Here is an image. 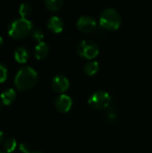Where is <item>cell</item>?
Masks as SVG:
<instances>
[{
  "instance_id": "6da1fadb",
  "label": "cell",
  "mask_w": 152,
  "mask_h": 153,
  "mask_svg": "<svg viewBox=\"0 0 152 153\" xmlns=\"http://www.w3.org/2000/svg\"><path fill=\"white\" fill-rule=\"evenodd\" d=\"M38 81L37 72L30 66H22L14 78V86L19 91H28L32 88Z\"/></svg>"
},
{
  "instance_id": "7a4b0ae2",
  "label": "cell",
  "mask_w": 152,
  "mask_h": 153,
  "mask_svg": "<svg viewBox=\"0 0 152 153\" xmlns=\"http://www.w3.org/2000/svg\"><path fill=\"white\" fill-rule=\"evenodd\" d=\"M8 34L11 38L15 39H22L26 38L32 31V22L24 18H17L13 20L7 29Z\"/></svg>"
},
{
  "instance_id": "3957f363",
  "label": "cell",
  "mask_w": 152,
  "mask_h": 153,
  "mask_svg": "<svg viewBox=\"0 0 152 153\" xmlns=\"http://www.w3.org/2000/svg\"><path fill=\"white\" fill-rule=\"evenodd\" d=\"M122 18L117 10L112 7L104 9L99 15V24L107 30H117L121 25Z\"/></svg>"
},
{
  "instance_id": "277c9868",
  "label": "cell",
  "mask_w": 152,
  "mask_h": 153,
  "mask_svg": "<svg viewBox=\"0 0 152 153\" xmlns=\"http://www.w3.org/2000/svg\"><path fill=\"white\" fill-rule=\"evenodd\" d=\"M111 101V96L105 91H98L90 95L88 100V104L90 108L100 110L108 108Z\"/></svg>"
},
{
  "instance_id": "5b68a950",
  "label": "cell",
  "mask_w": 152,
  "mask_h": 153,
  "mask_svg": "<svg viewBox=\"0 0 152 153\" xmlns=\"http://www.w3.org/2000/svg\"><path fill=\"white\" fill-rule=\"evenodd\" d=\"M99 46L90 39H83L77 46V53L80 56L86 59H92L99 54Z\"/></svg>"
},
{
  "instance_id": "8992f818",
  "label": "cell",
  "mask_w": 152,
  "mask_h": 153,
  "mask_svg": "<svg viewBox=\"0 0 152 153\" xmlns=\"http://www.w3.org/2000/svg\"><path fill=\"white\" fill-rule=\"evenodd\" d=\"M76 26H77L78 30L82 32H90L96 29L97 22L91 16L82 15L78 19Z\"/></svg>"
},
{
  "instance_id": "52a82bcc",
  "label": "cell",
  "mask_w": 152,
  "mask_h": 153,
  "mask_svg": "<svg viewBox=\"0 0 152 153\" xmlns=\"http://www.w3.org/2000/svg\"><path fill=\"white\" fill-rule=\"evenodd\" d=\"M73 105V100L71 97H69L66 94H61L59 95L55 101V107L57 111L61 113H66L68 112Z\"/></svg>"
},
{
  "instance_id": "ba28073f",
  "label": "cell",
  "mask_w": 152,
  "mask_h": 153,
  "mask_svg": "<svg viewBox=\"0 0 152 153\" xmlns=\"http://www.w3.org/2000/svg\"><path fill=\"white\" fill-rule=\"evenodd\" d=\"M51 85L56 92L63 93L69 88V81L65 75L57 74L52 79Z\"/></svg>"
},
{
  "instance_id": "9c48e42d",
  "label": "cell",
  "mask_w": 152,
  "mask_h": 153,
  "mask_svg": "<svg viewBox=\"0 0 152 153\" xmlns=\"http://www.w3.org/2000/svg\"><path fill=\"white\" fill-rule=\"evenodd\" d=\"M47 28L49 29V30H51L54 33H59L63 30L64 28V22L63 20L56 15L51 16L47 22Z\"/></svg>"
},
{
  "instance_id": "30bf717a",
  "label": "cell",
  "mask_w": 152,
  "mask_h": 153,
  "mask_svg": "<svg viewBox=\"0 0 152 153\" xmlns=\"http://www.w3.org/2000/svg\"><path fill=\"white\" fill-rule=\"evenodd\" d=\"M2 103L5 106H9L11 104H13L16 99V92L13 89L9 88L6 89L5 91H4L1 95H0Z\"/></svg>"
},
{
  "instance_id": "8fae6325",
  "label": "cell",
  "mask_w": 152,
  "mask_h": 153,
  "mask_svg": "<svg viewBox=\"0 0 152 153\" xmlns=\"http://www.w3.org/2000/svg\"><path fill=\"white\" fill-rule=\"evenodd\" d=\"M30 56L29 50L24 47H18L14 51V58L20 64H24L28 61Z\"/></svg>"
},
{
  "instance_id": "7c38bea8",
  "label": "cell",
  "mask_w": 152,
  "mask_h": 153,
  "mask_svg": "<svg viewBox=\"0 0 152 153\" xmlns=\"http://www.w3.org/2000/svg\"><path fill=\"white\" fill-rule=\"evenodd\" d=\"M48 51H49V48L47 44L44 41H41L38 43V45H36L34 49V54L37 59H43L47 56Z\"/></svg>"
},
{
  "instance_id": "4fadbf2b",
  "label": "cell",
  "mask_w": 152,
  "mask_h": 153,
  "mask_svg": "<svg viewBox=\"0 0 152 153\" xmlns=\"http://www.w3.org/2000/svg\"><path fill=\"white\" fill-rule=\"evenodd\" d=\"M99 65L95 60L89 61L84 65V72L86 74H88L90 76L94 75L99 71Z\"/></svg>"
},
{
  "instance_id": "5bb4252c",
  "label": "cell",
  "mask_w": 152,
  "mask_h": 153,
  "mask_svg": "<svg viewBox=\"0 0 152 153\" xmlns=\"http://www.w3.org/2000/svg\"><path fill=\"white\" fill-rule=\"evenodd\" d=\"M45 5H46L47 9H48L49 11L57 12L63 7L64 1L63 0H46Z\"/></svg>"
},
{
  "instance_id": "9a60e30c",
  "label": "cell",
  "mask_w": 152,
  "mask_h": 153,
  "mask_svg": "<svg viewBox=\"0 0 152 153\" xmlns=\"http://www.w3.org/2000/svg\"><path fill=\"white\" fill-rule=\"evenodd\" d=\"M32 13V6L30 3H22L19 7V14L21 15V18L27 19L28 16H30Z\"/></svg>"
},
{
  "instance_id": "2e32d148",
  "label": "cell",
  "mask_w": 152,
  "mask_h": 153,
  "mask_svg": "<svg viewBox=\"0 0 152 153\" xmlns=\"http://www.w3.org/2000/svg\"><path fill=\"white\" fill-rule=\"evenodd\" d=\"M17 147V143L16 140L13 137H9L4 140V150L6 153L13 152Z\"/></svg>"
},
{
  "instance_id": "e0dca14e",
  "label": "cell",
  "mask_w": 152,
  "mask_h": 153,
  "mask_svg": "<svg viewBox=\"0 0 152 153\" xmlns=\"http://www.w3.org/2000/svg\"><path fill=\"white\" fill-rule=\"evenodd\" d=\"M30 36H31V38L35 41H38L39 43L41 42L42 39H43V38H44V34H43L42 30H39V29H34V30H32V31L30 33Z\"/></svg>"
},
{
  "instance_id": "ac0fdd59",
  "label": "cell",
  "mask_w": 152,
  "mask_h": 153,
  "mask_svg": "<svg viewBox=\"0 0 152 153\" xmlns=\"http://www.w3.org/2000/svg\"><path fill=\"white\" fill-rule=\"evenodd\" d=\"M8 76V70L4 64L0 63V83L6 81Z\"/></svg>"
},
{
  "instance_id": "d6986e66",
  "label": "cell",
  "mask_w": 152,
  "mask_h": 153,
  "mask_svg": "<svg viewBox=\"0 0 152 153\" xmlns=\"http://www.w3.org/2000/svg\"><path fill=\"white\" fill-rule=\"evenodd\" d=\"M19 149L22 153H31V148L27 143H22L19 146Z\"/></svg>"
},
{
  "instance_id": "ffe728a7",
  "label": "cell",
  "mask_w": 152,
  "mask_h": 153,
  "mask_svg": "<svg viewBox=\"0 0 152 153\" xmlns=\"http://www.w3.org/2000/svg\"><path fill=\"white\" fill-rule=\"evenodd\" d=\"M108 118L110 121H113L116 118V113L114 111V109H109L108 112Z\"/></svg>"
},
{
  "instance_id": "44dd1931",
  "label": "cell",
  "mask_w": 152,
  "mask_h": 153,
  "mask_svg": "<svg viewBox=\"0 0 152 153\" xmlns=\"http://www.w3.org/2000/svg\"><path fill=\"white\" fill-rule=\"evenodd\" d=\"M4 143V133L0 131V144Z\"/></svg>"
},
{
  "instance_id": "7402d4cb",
  "label": "cell",
  "mask_w": 152,
  "mask_h": 153,
  "mask_svg": "<svg viewBox=\"0 0 152 153\" xmlns=\"http://www.w3.org/2000/svg\"><path fill=\"white\" fill-rule=\"evenodd\" d=\"M3 43H4V40H3V38L0 36V48L2 47V45H3Z\"/></svg>"
},
{
  "instance_id": "603a6c76",
  "label": "cell",
  "mask_w": 152,
  "mask_h": 153,
  "mask_svg": "<svg viewBox=\"0 0 152 153\" xmlns=\"http://www.w3.org/2000/svg\"><path fill=\"white\" fill-rule=\"evenodd\" d=\"M31 153H43L41 152H39V151H35V152H31Z\"/></svg>"
},
{
  "instance_id": "cb8c5ba5",
  "label": "cell",
  "mask_w": 152,
  "mask_h": 153,
  "mask_svg": "<svg viewBox=\"0 0 152 153\" xmlns=\"http://www.w3.org/2000/svg\"><path fill=\"white\" fill-rule=\"evenodd\" d=\"M0 109H1V103H0Z\"/></svg>"
},
{
  "instance_id": "d4e9b609",
  "label": "cell",
  "mask_w": 152,
  "mask_h": 153,
  "mask_svg": "<svg viewBox=\"0 0 152 153\" xmlns=\"http://www.w3.org/2000/svg\"><path fill=\"white\" fill-rule=\"evenodd\" d=\"M0 153H5V152H0Z\"/></svg>"
}]
</instances>
